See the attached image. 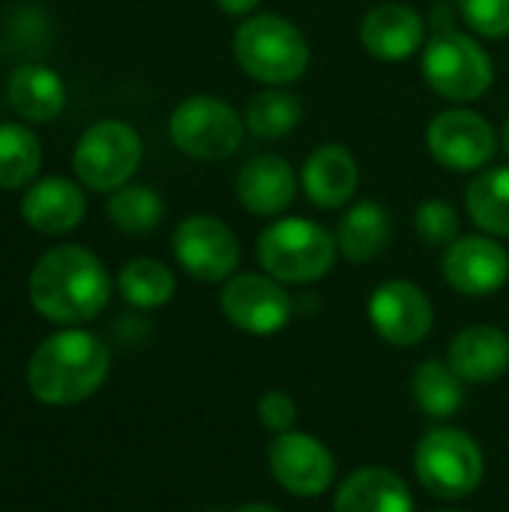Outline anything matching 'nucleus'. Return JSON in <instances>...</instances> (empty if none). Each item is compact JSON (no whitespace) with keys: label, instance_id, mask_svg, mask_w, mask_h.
Segmentation results:
<instances>
[{"label":"nucleus","instance_id":"obj_1","mask_svg":"<svg viewBox=\"0 0 509 512\" xmlns=\"http://www.w3.org/2000/svg\"><path fill=\"white\" fill-rule=\"evenodd\" d=\"M111 297V279L102 261L84 246H57L45 252L30 273L33 309L57 324H84L96 318Z\"/></svg>","mask_w":509,"mask_h":512},{"label":"nucleus","instance_id":"obj_2","mask_svg":"<svg viewBox=\"0 0 509 512\" xmlns=\"http://www.w3.org/2000/svg\"><path fill=\"white\" fill-rule=\"evenodd\" d=\"M111 354L99 336L63 330L48 336L30 357L27 384L45 405H75L90 399L108 378Z\"/></svg>","mask_w":509,"mask_h":512},{"label":"nucleus","instance_id":"obj_3","mask_svg":"<svg viewBox=\"0 0 509 512\" xmlns=\"http://www.w3.org/2000/svg\"><path fill=\"white\" fill-rule=\"evenodd\" d=\"M336 237L309 219H279L258 237V264L276 282H318L336 264Z\"/></svg>","mask_w":509,"mask_h":512},{"label":"nucleus","instance_id":"obj_4","mask_svg":"<svg viewBox=\"0 0 509 512\" xmlns=\"http://www.w3.org/2000/svg\"><path fill=\"white\" fill-rule=\"evenodd\" d=\"M234 57L243 72L264 84H291L309 66V42L282 15H258L237 27Z\"/></svg>","mask_w":509,"mask_h":512},{"label":"nucleus","instance_id":"obj_5","mask_svg":"<svg viewBox=\"0 0 509 512\" xmlns=\"http://www.w3.org/2000/svg\"><path fill=\"white\" fill-rule=\"evenodd\" d=\"M414 471L426 492L444 501H459L477 492L486 474V462L468 432L444 426L432 429L420 441L414 453Z\"/></svg>","mask_w":509,"mask_h":512},{"label":"nucleus","instance_id":"obj_6","mask_svg":"<svg viewBox=\"0 0 509 512\" xmlns=\"http://www.w3.org/2000/svg\"><path fill=\"white\" fill-rule=\"evenodd\" d=\"M423 75L438 96L450 102H474L492 87L495 66L477 39L459 30H444L426 45Z\"/></svg>","mask_w":509,"mask_h":512},{"label":"nucleus","instance_id":"obj_7","mask_svg":"<svg viewBox=\"0 0 509 512\" xmlns=\"http://www.w3.org/2000/svg\"><path fill=\"white\" fill-rule=\"evenodd\" d=\"M144 156L138 132L123 120H99L93 123L72 156L75 174L84 186L96 192H114L129 183Z\"/></svg>","mask_w":509,"mask_h":512},{"label":"nucleus","instance_id":"obj_8","mask_svg":"<svg viewBox=\"0 0 509 512\" xmlns=\"http://www.w3.org/2000/svg\"><path fill=\"white\" fill-rule=\"evenodd\" d=\"M168 132L177 150L186 156L216 162L237 153L243 141V120L228 102L216 96H189L174 108Z\"/></svg>","mask_w":509,"mask_h":512},{"label":"nucleus","instance_id":"obj_9","mask_svg":"<svg viewBox=\"0 0 509 512\" xmlns=\"http://www.w3.org/2000/svg\"><path fill=\"white\" fill-rule=\"evenodd\" d=\"M174 258L198 282H222L240 264L234 231L216 216H189L174 231Z\"/></svg>","mask_w":509,"mask_h":512},{"label":"nucleus","instance_id":"obj_10","mask_svg":"<svg viewBox=\"0 0 509 512\" xmlns=\"http://www.w3.org/2000/svg\"><path fill=\"white\" fill-rule=\"evenodd\" d=\"M426 147L447 171H477L495 156L498 138L483 114L453 108L429 123Z\"/></svg>","mask_w":509,"mask_h":512},{"label":"nucleus","instance_id":"obj_11","mask_svg":"<svg viewBox=\"0 0 509 512\" xmlns=\"http://www.w3.org/2000/svg\"><path fill=\"white\" fill-rule=\"evenodd\" d=\"M267 465L276 483L297 498H318L336 480L333 453L306 432H285L267 450Z\"/></svg>","mask_w":509,"mask_h":512},{"label":"nucleus","instance_id":"obj_12","mask_svg":"<svg viewBox=\"0 0 509 512\" xmlns=\"http://www.w3.org/2000/svg\"><path fill=\"white\" fill-rule=\"evenodd\" d=\"M219 303L225 318L252 336H273L291 318V297L273 276L240 273L225 282Z\"/></svg>","mask_w":509,"mask_h":512},{"label":"nucleus","instance_id":"obj_13","mask_svg":"<svg viewBox=\"0 0 509 512\" xmlns=\"http://www.w3.org/2000/svg\"><path fill=\"white\" fill-rule=\"evenodd\" d=\"M369 321L384 342L396 348H411L429 336L435 312L429 297L417 285L393 279L375 288L369 300Z\"/></svg>","mask_w":509,"mask_h":512},{"label":"nucleus","instance_id":"obj_14","mask_svg":"<svg viewBox=\"0 0 509 512\" xmlns=\"http://www.w3.org/2000/svg\"><path fill=\"white\" fill-rule=\"evenodd\" d=\"M444 279L459 294L489 297L507 285V249L489 237H459L444 252Z\"/></svg>","mask_w":509,"mask_h":512},{"label":"nucleus","instance_id":"obj_15","mask_svg":"<svg viewBox=\"0 0 509 512\" xmlns=\"http://www.w3.org/2000/svg\"><path fill=\"white\" fill-rule=\"evenodd\" d=\"M423 36H426V24L420 12L405 3H381L360 24L363 48L387 63L408 60L423 45Z\"/></svg>","mask_w":509,"mask_h":512},{"label":"nucleus","instance_id":"obj_16","mask_svg":"<svg viewBox=\"0 0 509 512\" xmlns=\"http://www.w3.org/2000/svg\"><path fill=\"white\" fill-rule=\"evenodd\" d=\"M297 177L282 156H255L237 174V198L255 216H279L294 204Z\"/></svg>","mask_w":509,"mask_h":512},{"label":"nucleus","instance_id":"obj_17","mask_svg":"<svg viewBox=\"0 0 509 512\" xmlns=\"http://www.w3.org/2000/svg\"><path fill=\"white\" fill-rule=\"evenodd\" d=\"M447 363L468 384H492L504 378L509 369V336L498 327L474 324L465 327L453 345Z\"/></svg>","mask_w":509,"mask_h":512},{"label":"nucleus","instance_id":"obj_18","mask_svg":"<svg viewBox=\"0 0 509 512\" xmlns=\"http://www.w3.org/2000/svg\"><path fill=\"white\" fill-rule=\"evenodd\" d=\"M87 210L84 192L66 177H45L33 183L21 198L24 222L39 234H66L72 231Z\"/></svg>","mask_w":509,"mask_h":512},{"label":"nucleus","instance_id":"obj_19","mask_svg":"<svg viewBox=\"0 0 509 512\" xmlns=\"http://www.w3.org/2000/svg\"><path fill=\"white\" fill-rule=\"evenodd\" d=\"M357 183H360L357 159L342 144L318 147L303 165V192L321 210H333L351 201Z\"/></svg>","mask_w":509,"mask_h":512},{"label":"nucleus","instance_id":"obj_20","mask_svg":"<svg viewBox=\"0 0 509 512\" xmlns=\"http://www.w3.org/2000/svg\"><path fill=\"white\" fill-rule=\"evenodd\" d=\"M336 512H414L405 480L387 468H360L345 477L333 498Z\"/></svg>","mask_w":509,"mask_h":512},{"label":"nucleus","instance_id":"obj_21","mask_svg":"<svg viewBox=\"0 0 509 512\" xmlns=\"http://www.w3.org/2000/svg\"><path fill=\"white\" fill-rule=\"evenodd\" d=\"M6 96L12 108L33 123L54 120L66 105V84L60 75L42 63H21L6 81Z\"/></svg>","mask_w":509,"mask_h":512},{"label":"nucleus","instance_id":"obj_22","mask_svg":"<svg viewBox=\"0 0 509 512\" xmlns=\"http://www.w3.org/2000/svg\"><path fill=\"white\" fill-rule=\"evenodd\" d=\"M390 237H393L390 213L375 201H360L342 216L336 231V246L351 264H363L381 255Z\"/></svg>","mask_w":509,"mask_h":512},{"label":"nucleus","instance_id":"obj_23","mask_svg":"<svg viewBox=\"0 0 509 512\" xmlns=\"http://www.w3.org/2000/svg\"><path fill=\"white\" fill-rule=\"evenodd\" d=\"M462 384L465 381L453 372L450 363L426 360L411 378V393L429 417L447 420L465 405V387Z\"/></svg>","mask_w":509,"mask_h":512},{"label":"nucleus","instance_id":"obj_24","mask_svg":"<svg viewBox=\"0 0 509 512\" xmlns=\"http://www.w3.org/2000/svg\"><path fill=\"white\" fill-rule=\"evenodd\" d=\"M468 213L486 234L509 237V168H489L468 186Z\"/></svg>","mask_w":509,"mask_h":512},{"label":"nucleus","instance_id":"obj_25","mask_svg":"<svg viewBox=\"0 0 509 512\" xmlns=\"http://www.w3.org/2000/svg\"><path fill=\"white\" fill-rule=\"evenodd\" d=\"M117 288L126 303L138 309H159L174 297V276L162 261L135 258L120 270Z\"/></svg>","mask_w":509,"mask_h":512},{"label":"nucleus","instance_id":"obj_26","mask_svg":"<svg viewBox=\"0 0 509 512\" xmlns=\"http://www.w3.org/2000/svg\"><path fill=\"white\" fill-rule=\"evenodd\" d=\"M42 165V150L36 135L27 126L3 123L0 126V189L27 186Z\"/></svg>","mask_w":509,"mask_h":512},{"label":"nucleus","instance_id":"obj_27","mask_svg":"<svg viewBox=\"0 0 509 512\" xmlns=\"http://www.w3.org/2000/svg\"><path fill=\"white\" fill-rule=\"evenodd\" d=\"M300 117H303L300 99L285 90H264L252 96L246 108V126L258 138H285L300 126Z\"/></svg>","mask_w":509,"mask_h":512},{"label":"nucleus","instance_id":"obj_28","mask_svg":"<svg viewBox=\"0 0 509 512\" xmlns=\"http://www.w3.org/2000/svg\"><path fill=\"white\" fill-rule=\"evenodd\" d=\"M162 198L150 186H120L108 201V219L126 234H147L162 219Z\"/></svg>","mask_w":509,"mask_h":512},{"label":"nucleus","instance_id":"obj_29","mask_svg":"<svg viewBox=\"0 0 509 512\" xmlns=\"http://www.w3.org/2000/svg\"><path fill=\"white\" fill-rule=\"evenodd\" d=\"M417 234L429 246H450L459 240V213L453 204L432 198L417 210Z\"/></svg>","mask_w":509,"mask_h":512},{"label":"nucleus","instance_id":"obj_30","mask_svg":"<svg viewBox=\"0 0 509 512\" xmlns=\"http://www.w3.org/2000/svg\"><path fill=\"white\" fill-rule=\"evenodd\" d=\"M465 24L486 39L509 36V0H459Z\"/></svg>","mask_w":509,"mask_h":512},{"label":"nucleus","instance_id":"obj_31","mask_svg":"<svg viewBox=\"0 0 509 512\" xmlns=\"http://www.w3.org/2000/svg\"><path fill=\"white\" fill-rule=\"evenodd\" d=\"M258 420L264 429L276 432V435H285L294 429L297 423V405L288 393L282 390H270L258 399Z\"/></svg>","mask_w":509,"mask_h":512},{"label":"nucleus","instance_id":"obj_32","mask_svg":"<svg viewBox=\"0 0 509 512\" xmlns=\"http://www.w3.org/2000/svg\"><path fill=\"white\" fill-rule=\"evenodd\" d=\"M261 0H216V6L228 15H246L258 6Z\"/></svg>","mask_w":509,"mask_h":512},{"label":"nucleus","instance_id":"obj_33","mask_svg":"<svg viewBox=\"0 0 509 512\" xmlns=\"http://www.w3.org/2000/svg\"><path fill=\"white\" fill-rule=\"evenodd\" d=\"M231 512H279L276 507H270V504H243V507H237V510Z\"/></svg>","mask_w":509,"mask_h":512},{"label":"nucleus","instance_id":"obj_34","mask_svg":"<svg viewBox=\"0 0 509 512\" xmlns=\"http://www.w3.org/2000/svg\"><path fill=\"white\" fill-rule=\"evenodd\" d=\"M501 147H504V153L509 156V117L507 123H504V129H501Z\"/></svg>","mask_w":509,"mask_h":512},{"label":"nucleus","instance_id":"obj_35","mask_svg":"<svg viewBox=\"0 0 509 512\" xmlns=\"http://www.w3.org/2000/svg\"><path fill=\"white\" fill-rule=\"evenodd\" d=\"M444 512H456V510H444Z\"/></svg>","mask_w":509,"mask_h":512}]
</instances>
